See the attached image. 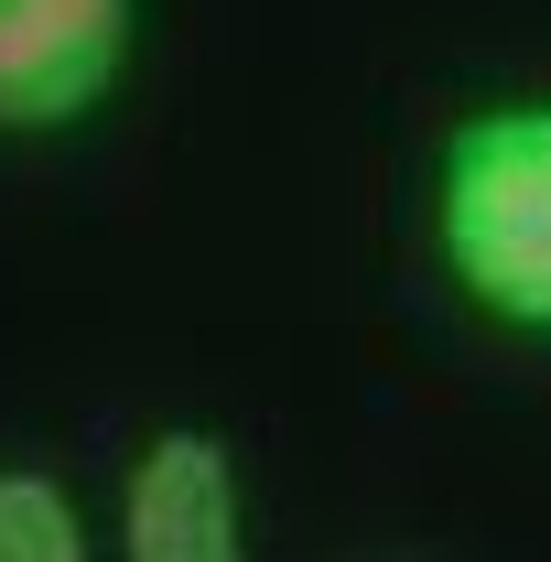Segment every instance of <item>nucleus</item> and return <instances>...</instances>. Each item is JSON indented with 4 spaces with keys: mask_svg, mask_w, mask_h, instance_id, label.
I'll list each match as a JSON object with an SVG mask.
<instances>
[{
    "mask_svg": "<svg viewBox=\"0 0 551 562\" xmlns=\"http://www.w3.org/2000/svg\"><path fill=\"white\" fill-rule=\"evenodd\" d=\"M0 562H98L87 508L55 465H0Z\"/></svg>",
    "mask_w": 551,
    "mask_h": 562,
    "instance_id": "obj_4",
    "label": "nucleus"
},
{
    "mask_svg": "<svg viewBox=\"0 0 551 562\" xmlns=\"http://www.w3.org/2000/svg\"><path fill=\"white\" fill-rule=\"evenodd\" d=\"M120 562H249V476L238 432L151 422L120 476Z\"/></svg>",
    "mask_w": 551,
    "mask_h": 562,
    "instance_id": "obj_3",
    "label": "nucleus"
},
{
    "mask_svg": "<svg viewBox=\"0 0 551 562\" xmlns=\"http://www.w3.org/2000/svg\"><path fill=\"white\" fill-rule=\"evenodd\" d=\"M140 0H0V140H55L131 76Z\"/></svg>",
    "mask_w": 551,
    "mask_h": 562,
    "instance_id": "obj_2",
    "label": "nucleus"
},
{
    "mask_svg": "<svg viewBox=\"0 0 551 562\" xmlns=\"http://www.w3.org/2000/svg\"><path fill=\"white\" fill-rule=\"evenodd\" d=\"M432 260L486 325L551 347V98L465 109L432 140Z\"/></svg>",
    "mask_w": 551,
    "mask_h": 562,
    "instance_id": "obj_1",
    "label": "nucleus"
}]
</instances>
